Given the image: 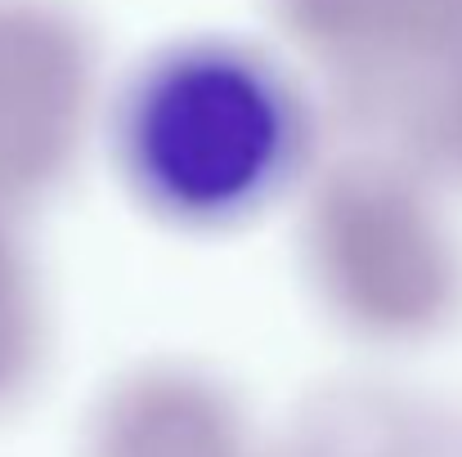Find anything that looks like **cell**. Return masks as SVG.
<instances>
[{
	"label": "cell",
	"instance_id": "cell-1",
	"mask_svg": "<svg viewBox=\"0 0 462 457\" xmlns=\"http://www.w3.org/2000/svg\"><path fill=\"white\" fill-rule=\"evenodd\" d=\"M292 104L274 77L234 54L162 68L131 113V161L162 206L234 215L288 166Z\"/></svg>",
	"mask_w": 462,
	"mask_h": 457
}]
</instances>
